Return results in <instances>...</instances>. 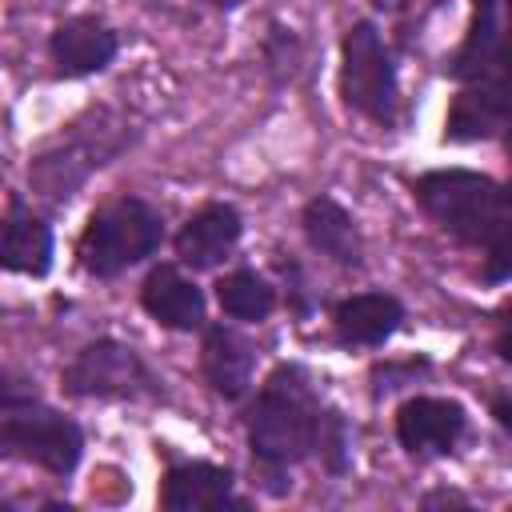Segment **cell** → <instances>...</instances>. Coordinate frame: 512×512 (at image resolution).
Segmentation results:
<instances>
[{"label":"cell","mask_w":512,"mask_h":512,"mask_svg":"<svg viewBox=\"0 0 512 512\" xmlns=\"http://www.w3.org/2000/svg\"><path fill=\"white\" fill-rule=\"evenodd\" d=\"M324 424V404L316 400L304 368L280 364L260 388L248 412V448L252 460L268 472H284L316 452Z\"/></svg>","instance_id":"1"},{"label":"cell","mask_w":512,"mask_h":512,"mask_svg":"<svg viewBox=\"0 0 512 512\" xmlns=\"http://www.w3.org/2000/svg\"><path fill=\"white\" fill-rule=\"evenodd\" d=\"M416 204L456 240L484 248L488 256L508 252L512 204L508 188L472 168H436L416 180Z\"/></svg>","instance_id":"2"},{"label":"cell","mask_w":512,"mask_h":512,"mask_svg":"<svg viewBox=\"0 0 512 512\" xmlns=\"http://www.w3.org/2000/svg\"><path fill=\"white\" fill-rule=\"evenodd\" d=\"M164 244L160 212L140 196H120L92 212L80 236V264L92 276H120L124 268L148 260Z\"/></svg>","instance_id":"3"},{"label":"cell","mask_w":512,"mask_h":512,"mask_svg":"<svg viewBox=\"0 0 512 512\" xmlns=\"http://www.w3.org/2000/svg\"><path fill=\"white\" fill-rule=\"evenodd\" d=\"M340 92L344 104L376 124L396 120V64L372 20H356L340 44Z\"/></svg>","instance_id":"4"},{"label":"cell","mask_w":512,"mask_h":512,"mask_svg":"<svg viewBox=\"0 0 512 512\" xmlns=\"http://www.w3.org/2000/svg\"><path fill=\"white\" fill-rule=\"evenodd\" d=\"M0 456L40 464L52 476H68L84 456V432L76 420L52 408L24 404L0 420Z\"/></svg>","instance_id":"5"},{"label":"cell","mask_w":512,"mask_h":512,"mask_svg":"<svg viewBox=\"0 0 512 512\" xmlns=\"http://www.w3.org/2000/svg\"><path fill=\"white\" fill-rule=\"evenodd\" d=\"M64 392L68 396H108V400H144L160 392L156 372L144 364V356L120 340H96L76 352V360L64 368Z\"/></svg>","instance_id":"6"},{"label":"cell","mask_w":512,"mask_h":512,"mask_svg":"<svg viewBox=\"0 0 512 512\" xmlns=\"http://www.w3.org/2000/svg\"><path fill=\"white\" fill-rule=\"evenodd\" d=\"M504 72V0H472V24L464 44L448 60V76L460 84H496L504 80Z\"/></svg>","instance_id":"7"},{"label":"cell","mask_w":512,"mask_h":512,"mask_svg":"<svg viewBox=\"0 0 512 512\" xmlns=\"http://www.w3.org/2000/svg\"><path fill=\"white\" fill-rule=\"evenodd\" d=\"M464 428V408L444 396H412L396 412V440L408 456H448Z\"/></svg>","instance_id":"8"},{"label":"cell","mask_w":512,"mask_h":512,"mask_svg":"<svg viewBox=\"0 0 512 512\" xmlns=\"http://www.w3.org/2000/svg\"><path fill=\"white\" fill-rule=\"evenodd\" d=\"M0 268L24 276H44L52 268V228L20 196H8L0 208Z\"/></svg>","instance_id":"9"},{"label":"cell","mask_w":512,"mask_h":512,"mask_svg":"<svg viewBox=\"0 0 512 512\" xmlns=\"http://www.w3.org/2000/svg\"><path fill=\"white\" fill-rule=\"evenodd\" d=\"M244 232V220L232 204H204L200 212L188 216V224L180 228L176 236V256L180 264H188L192 272H204V268H216L240 240Z\"/></svg>","instance_id":"10"},{"label":"cell","mask_w":512,"mask_h":512,"mask_svg":"<svg viewBox=\"0 0 512 512\" xmlns=\"http://www.w3.org/2000/svg\"><path fill=\"white\" fill-rule=\"evenodd\" d=\"M232 472L208 460H192V464H176L164 476L160 488V504L168 512H216V508H244L232 496Z\"/></svg>","instance_id":"11"},{"label":"cell","mask_w":512,"mask_h":512,"mask_svg":"<svg viewBox=\"0 0 512 512\" xmlns=\"http://www.w3.org/2000/svg\"><path fill=\"white\" fill-rule=\"evenodd\" d=\"M140 304L164 328H176V332L204 328V292L180 268H172V264H160V268H152L144 276Z\"/></svg>","instance_id":"12"},{"label":"cell","mask_w":512,"mask_h":512,"mask_svg":"<svg viewBox=\"0 0 512 512\" xmlns=\"http://www.w3.org/2000/svg\"><path fill=\"white\" fill-rule=\"evenodd\" d=\"M200 364H204V380H208L212 392L224 396V400H240V396L252 388L256 352H252V344H248L236 328H228V324H208V328H204Z\"/></svg>","instance_id":"13"},{"label":"cell","mask_w":512,"mask_h":512,"mask_svg":"<svg viewBox=\"0 0 512 512\" xmlns=\"http://www.w3.org/2000/svg\"><path fill=\"white\" fill-rule=\"evenodd\" d=\"M116 32L96 16H72L52 32V60L64 76H92L116 60Z\"/></svg>","instance_id":"14"},{"label":"cell","mask_w":512,"mask_h":512,"mask_svg":"<svg viewBox=\"0 0 512 512\" xmlns=\"http://www.w3.org/2000/svg\"><path fill=\"white\" fill-rule=\"evenodd\" d=\"M504 128H508V80L460 88L444 120V136L460 144L500 136Z\"/></svg>","instance_id":"15"},{"label":"cell","mask_w":512,"mask_h":512,"mask_svg":"<svg viewBox=\"0 0 512 512\" xmlns=\"http://www.w3.org/2000/svg\"><path fill=\"white\" fill-rule=\"evenodd\" d=\"M404 320V304L392 292H356L348 300L336 304L332 324L336 336L344 344H360V348H376L384 344Z\"/></svg>","instance_id":"16"},{"label":"cell","mask_w":512,"mask_h":512,"mask_svg":"<svg viewBox=\"0 0 512 512\" xmlns=\"http://www.w3.org/2000/svg\"><path fill=\"white\" fill-rule=\"evenodd\" d=\"M300 224H304L308 244H312L320 256H328V260H336V264H344V268H356V264H360V256H364L360 228H356L352 212H348L336 196H316V200H308Z\"/></svg>","instance_id":"17"},{"label":"cell","mask_w":512,"mask_h":512,"mask_svg":"<svg viewBox=\"0 0 512 512\" xmlns=\"http://www.w3.org/2000/svg\"><path fill=\"white\" fill-rule=\"evenodd\" d=\"M216 300L232 320H264L276 308V288L252 272V268H236L228 276H220L216 284Z\"/></svg>","instance_id":"18"},{"label":"cell","mask_w":512,"mask_h":512,"mask_svg":"<svg viewBox=\"0 0 512 512\" xmlns=\"http://www.w3.org/2000/svg\"><path fill=\"white\" fill-rule=\"evenodd\" d=\"M24 404H36V384L12 368H0V408L12 412V408H24Z\"/></svg>","instance_id":"19"},{"label":"cell","mask_w":512,"mask_h":512,"mask_svg":"<svg viewBox=\"0 0 512 512\" xmlns=\"http://www.w3.org/2000/svg\"><path fill=\"white\" fill-rule=\"evenodd\" d=\"M496 420H500V424H504V428H508V424H512V408H508V396H504V392H500V396H496Z\"/></svg>","instance_id":"20"},{"label":"cell","mask_w":512,"mask_h":512,"mask_svg":"<svg viewBox=\"0 0 512 512\" xmlns=\"http://www.w3.org/2000/svg\"><path fill=\"white\" fill-rule=\"evenodd\" d=\"M424 504H464V496H456V492H432V496H424Z\"/></svg>","instance_id":"21"},{"label":"cell","mask_w":512,"mask_h":512,"mask_svg":"<svg viewBox=\"0 0 512 512\" xmlns=\"http://www.w3.org/2000/svg\"><path fill=\"white\" fill-rule=\"evenodd\" d=\"M376 8H388V12H396V8H404V0H372Z\"/></svg>","instance_id":"22"},{"label":"cell","mask_w":512,"mask_h":512,"mask_svg":"<svg viewBox=\"0 0 512 512\" xmlns=\"http://www.w3.org/2000/svg\"><path fill=\"white\" fill-rule=\"evenodd\" d=\"M204 4H212V8H236V4H244V0H204Z\"/></svg>","instance_id":"23"}]
</instances>
